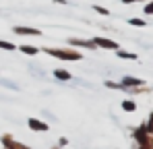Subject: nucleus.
<instances>
[{"label": "nucleus", "instance_id": "0eeeda50", "mask_svg": "<svg viewBox=\"0 0 153 149\" xmlns=\"http://www.w3.org/2000/svg\"><path fill=\"white\" fill-rule=\"evenodd\" d=\"M0 48H2V50H15V46L8 44V42H0Z\"/></svg>", "mask_w": 153, "mask_h": 149}, {"label": "nucleus", "instance_id": "1a4fd4ad", "mask_svg": "<svg viewBox=\"0 0 153 149\" xmlns=\"http://www.w3.org/2000/svg\"><path fill=\"white\" fill-rule=\"evenodd\" d=\"M31 126H33V128H39V130H46V126H44V124L35 122V120H31Z\"/></svg>", "mask_w": 153, "mask_h": 149}, {"label": "nucleus", "instance_id": "f257e3e1", "mask_svg": "<svg viewBox=\"0 0 153 149\" xmlns=\"http://www.w3.org/2000/svg\"><path fill=\"white\" fill-rule=\"evenodd\" d=\"M46 52L52 54V56H58V58H71V60H79V58H81L75 52H58V50H46Z\"/></svg>", "mask_w": 153, "mask_h": 149}, {"label": "nucleus", "instance_id": "9d476101", "mask_svg": "<svg viewBox=\"0 0 153 149\" xmlns=\"http://www.w3.org/2000/svg\"><path fill=\"white\" fill-rule=\"evenodd\" d=\"M130 25H139V27H143L145 21H141V19H130Z\"/></svg>", "mask_w": 153, "mask_h": 149}, {"label": "nucleus", "instance_id": "7ed1b4c3", "mask_svg": "<svg viewBox=\"0 0 153 149\" xmlns=\"http://www.w3.org/2000/svg\"><path fill=\"white\" fill-rule=\"evenodd\" d=\"M95 44H97V46H102V48L118 50V44H116V42H110V39H102V37H97V39H95Z\"/></svg>", "mask_w": 153, "mask_h": 149}, {"label": "nucleus", "instance_id": "6e6552de", "mask_svg": "<svg viewBox=\"0 0 153 149\" xmlns=\"http://www.w3.org/2000/svg\"><path fill=\"white\" fill-rule=\"evenodd\" d=\"M122 108H124V110H134V104H132V101H124Z\"/></svg>", "mask_w": 153, "mask_h": 149}, {"label": "nucleus", "instance_id": "39448f33", "mask_svg": "<svg viewBox=\"0 0 153 149\" xmlns=\"http://www.w3.org/2000/svg\"><path fill=\"white\" fill-rule=\"evenodd\" d=\"M124 83H126V85H143V81H141V79H130V77L124 79Z\"/></svg>", "mask_w": 153, "mask_h": 149}, {"label": "nucleus", "instance_id": "423d86ee", "mask_svg": "<svg viewBox=\"0 0 153 149\" xmlns=\"http://www.w3.org/2000/svg\"><path fill=\"white\" fill-rule=\"evenodd\" d=\"M54 74H56L58 79H71V74H68V73H64V71H56Z\"/></svg>", "mask_w": 153, "mask_h": 149}, {"label": "nucleus", "instance_id": "ddd939ff", "mask_svg": "<svg viewBox=\"0 0 153 149\" xmlns=\"http://www.w3.org/2000/svg\"><path fill=\"white\" fill-rule=\"evenodd\" d=\"M145 13H147V15H151V13H153V2H151V4H147V6H145Z\"/></svg>", "mask_w": 153, "mask_h": 149}, {"label": "nucleus", "instance_id": "f03ea898", "mask_svg": "<svg viewBox=\"0 0 153 149\" xmlns=\"http://www.w3.org/2000/svg\"><path fill=\"white\" fill-rule=\"evenodd\" d=\"M15 33H21V35H39L42 31L39 29H31V27H15Z\"/></svg>", "mask_w": 153, "mask_h": 149}, {"label": "nucleus", "instance_id": "f8f14e48", "mask_svg": "<svg viewBox=\"0 0 153 149\" xmlns=\"http://www.w3.org/2000/svg\"><path fill=\"white\" fill-rule=\"evenodd\" d=\"M95 10H97V13H102V15H110V13H108V8H102V6H95Z\"/></svg>", "mask_w": 153, "mask_h": 149}, {"label": "nucleus", "instance_id": "20e7f679", "mask_svg": "<svg viewBox=\"0 0 153 149\" xmlns=\"http://www.w3.org/2000/svg\"><path fill=\"white\" fill-rule=\"evenodd\" d=\"M21 52H25V54H37V48H33V46H21Z\"/></svg>", "mask_w": 153, "mask_h": 149}, {"label": "nucleus", "instance_id": "9b49d317", "mask_svg": "<svg viewBox=\"0 0 153 149\" xmlns=\"http://www.w3.org/2000/svg\"><path fill=\"white\" fill-rule=\"evenodd\" d=\"M118 56H122V58H137L134 54H126V52H120V50H118Z\"/></svg>", "mask_w": 153, "mask_h": 149}]
</instances>
